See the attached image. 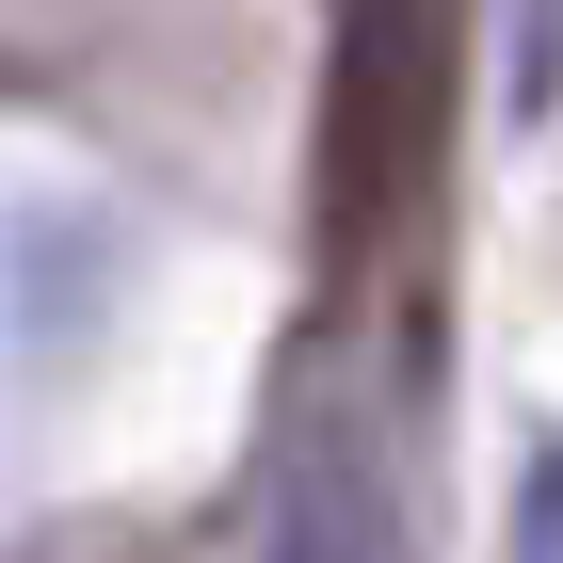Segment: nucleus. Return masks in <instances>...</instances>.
Returning <instances> with one entry per match:
<instances>
[{
	"instance_id": "7ed1b4c3",
	"label": "nucleus",
	"mask_w": 563,
	"mask_h": 563,
	"mask_svg": "<svg viewBox=\"0 0 563 563\" xmlns=\"http://www.w3.org/2000/svg\"><path fill=\"white\" fill-rule=\"evenodd\" d=\"M499 563H563V434H531V467H516V531H499Z\"/></svg>"
},
{
	"instance_id": "f03ea898",
	"label": "nucleus",
	"mask_w": 563,
	"mask_h": 563,
	"mask_svg": "<svg viewBox=\"0 0 563 563\" xmlns=\"http://www.w3.org/2000/svg\"><path fill=\"white\" fill-rule=\"evenodd\" d=\"M563 113V0H516V81H499V130H548Z\"/></svg>"
},
{
	"instance_id": "f257e3e1",
	"label": "nucleus",
	"mask_w": 563,
	"mask_h": 563,
	"mask_svg": "<svg viewBox=\"0 0 563 563\" xmlns=\"http://www.w3.org/2000/svg\"><path fill=\"white\" fill-rule=\"evenodd\" d=\"M258 563H387V467H371V434L354 419H306L274 451V531Z\"/></svg>"
}]
</instances>
